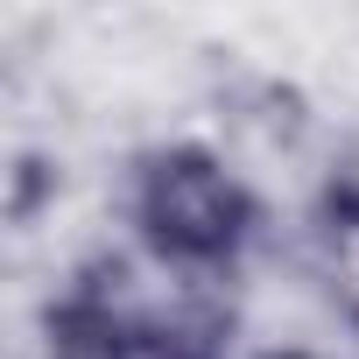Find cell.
Segmentation results:
<instances>
[{"mask_svg": "<svg viewBox=\"0 0 359 359\" xmlns=\"http://www.w3.org/2000/svg\"><path fill=\"white\" fill-rule=\"evenodd\" d=\"M148 219L169 247L184 254H212L233 233V184L205 162H162L155 191H148Z\"/></svg>", "mask_w": 359, "mask_h": 359, "instance_id": "cell-1", "label": "cell"}]
</instances>
